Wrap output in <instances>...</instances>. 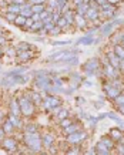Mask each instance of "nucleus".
Masks as SVG:
<instances>
[{
	"label": "nucleus",
	"instance_id": "f257e3e1",
	"mask_svg": "<svg viewBox=\"0 0 124 155\" xmlns=\"http://www.w3.org/2000/svg\"><path fill=\"white\" fill-rule=\"evenodd\" d=\"M20 108H22V114L29 115L33 111V101H30L29 98L24 97L23 100H20Z\"/></svg>",
	"mask_w": 124,
	"mask_h": 155
},
{
	"label": "nucleus",
	"instance_id": "f03ea898",
	"mask_svg": "<svg viewBox=\"0 0 124 155\" xmlns=\"http://www.w3.org/2000/svg\"><path fill=\"white\" fill-rule=\"evenodd\" d=\"M26 137L29 138V139H27V142H29V144L34 148V149H39V148H40V141L37 139V137H36V135L33 137V134H32V132H27V134H26Z\"/></svg>",
	"mask_w": 124,
	"mask_h": 155
},
{
	"label": "nucleus",
	"instance_id": "7ed1b4c3",
	"mask_svg": "<svg viewBox=\"0 0 124 155\" xmlns=\"http://www.w3.org/2000/svg\"><path fill=\"white\" fill-rule=\"evenodd\" d=\"M81 138H86V134L84 132H73V134H70L69 135V142H80V141H83Z\"/></svg>",
	"mask_w": 124,
	"mask_h": 155
},
{
	"label": "nucleus",
	"instance_id": "20e7f679",
	"mask_svg": "<svg viewBox=\"0 0 124 155\" xmlns=\"http://www.w3.org/2000/svg\"><path fill=\"white\" fill-rule=\"evenodd\" d=\"M97 152H98V154H108V152H110V148H108L106 144L98 142V144H97Z\"/></svg>",
	"mask_w": 124,
	"mask_h": 155
},
{
	"label": "nucleus",
	"instance_id": "39448f33",
	"mask_svg": "<svg viewBox=\"0 0 124 155\" xmlns=\"http://www.w3.org/2000/svg\"><path fill=\"white\" fill-rule=\"evenodd\" d=\"M53 142H54V139H53V135H44L43 137V144H44V146L46 148H49V146H51L53 145Z\"/></svg>",
	"mask_w": 124,
	"mask_h": 155
},
{
	"label": "nucleus",
	"instance_id": "423d86ee",
	"mask_svg": "<svg viewBox=\"0 0 124 155\" xmlns=\"http://www.w3.org/2000/svg\"><path fill=\"white\" fill-rule=\"evenodd\" d=\"M3 146L6 149H15L16 148V142H15V139H5L3 141Z\"/></svg>",
	"mask_w": 124,
	"mask_h": 155
},
{
	"label": "nucleus",
	"instance_id": "0eeeda50",
	"mask_svg": "<svg viewBox=\"0 0 124 155\" xmlns=\"http://www.w3.org/2000/svg\"><path fill=\"white\" fill-rule=\"evenodd\" d=\"M110 135L113 137V139H117V141H120L123 138V132L118 131V129H111L110 131Z\"/></svg>",
	"mask_w": 124,
	"mask_h": 155
},
{
	"label": "nucleus",
	"instance_id": "6e6552de",
	"mask_svg": "<svg viewBox=\"0 0 124 155\" xmlns=\"http://www.w3.org/2000/svg\"><path fill=\"white\" fill-rule=\"evenodd\" d=\"M13 127H15V125L12 124V121H10V120H7V121L3 124V129H5V132H6V134L12 132V131H13Z\"/></svg>",
	"mask_w": 124,
	"mask_h": 155
},
{
	"label": "nucleus",
	"instance_id": "1a4fd4ad",
	"mask_svg": "<svg viewBox=\"0 0 124 155\" xmlns=\"http://www.w3.org/2000/svg\"><path fill=\"white\" fill-rule=\"evenodd\" d=\"M9 120H10V121H12V124H13V125H16V127H20V125H22V122H20V120L16 117V114H12V115L9 117Z\"/></svg>",
	"mask_w": 124,
	"mask_h": 155
},
{
	"label": "nucleus",
	"instance_id": "9d476101",
	"mask_svg": "<svg viewBox=\"0 0 124 155\" xmlns=\"http://www.w3.org/2000/svg\"><path fill=\"white\" fill-rule=\"evenodd\" d=\"M30 49V44H27V43H22V44H19L17 46V51L20 53V51H26V50H29Z\"/></svg>",
	"mask_w": 124,
	"mask_h": 155
},
{
	"label": "nucleus",
	"instance_id": "9b49d317",
	"mask_svg": "<svg viewBox=\"0 0 124 155\" xmlns=\"http://www.w3.org/2000/svg\"><path fill=\"white\" fill-rule=\"evenodd\" d=\"M106 91L108 93L110 97H114V98H115V97L118 95V91H117L115 88H107V87H106Z\"/></svg>",
	"mask_w": 124,
	"mask_h": 155
},
{
	"label": "nucleus",
	"instance_id": "f8f14e48",
	"mask_svg": "<svg viewBox=\"0 0 124 155\" xmlns=\"http://www.w3.org/2000/svg\"><path fill=\"white\" fill-rule=\"evenodd\" d=\"M24 22H26V20H24V17H20V16L15 19V23H16V24H17L19 27H22V26H24Z\"/></svg>",
	"mask_w": 124,
	"mask_h": 155
},
{
	"label": "nucleus",
	"instance_id": "ddd939ff",
	"mask_svg": "<svg viewBox=\"0 0 124 155\" xmlns=\"http://www.w3.org/2000/svg\"><path fill=\"white\" fill-rule=\"evenodd\" d=\"M115 54L118 56V58L124 60V50H123L121 47H117V49H115Z\"/></svg>",
	"mask_w": 124,
	"mask_h": 155
},
{
	"label": "nucleus",
	"instance_id": "4468645a",
	"mask_svg": "<svg viewBox=\"0 0 124 155\" xmlns=\"http://www.w3.org/2000/svg\"><path fill=\"white\" fill-rule=\"evenodd\" d=\"M32 57V53H22V54H19V58H23V61H26L27 58H30Z\"/></svg>",
	"mask_w": 124,
	"mask_h": 155
},
{
	"label": "nucleus",
	"instance_id": "2eb2a0df",
	"mask_svg": "<svg viewBox=\"0 0 124 155\" xmlns=\"http://www.w3.org/2000/svg\"><path fill=\"white\" fill-rule=\"evenodd\" d=\"M12 111H13V114H19V112H22V108H19V107H17V102H13Z\"/></svg>",
	"mask_w": 124,
	"mask_h": 155
},
{
	"label": "nucleus",
	"instance_id": "dca6fc26",
	"mask_svg": "<svg viewBox=\"0 0 124 155\" xmlns=\"http://www.w3.org/2000/svg\"><path fill=\"white\" fill-rule=\"evenodd\" d=\"M101 142H103V144H106L110 149L113 148V141H108V138H101Z\"/></svg>",
	"mask_w": 124,
	"mask_h": 155
},
{
	"label": "nucleus",
	"instance_id": "f3484780",
	"mask_svg": "<svg viewBox=\"0 0 124 155\" xmlns=\"http://www.w3.org/2000/svg\"><path fill=\"white\" fill-rule=\"evenodd\" d=\"M77 128H78V127L71 125V127H69V129H66V132H67V134H73V132H76V131H77Z\"/></svg>",
	"mask_w": 124,
	"mask_h": 155
},
{
	"label": "nucleus",
	"instance_id": "a211bd4d",
	"mask_svg": "<svg viewBox=\"0 0 124 155\" xmlns=\"http://www.w3.org/2000/svg\"><path fill=\"white\" fill-rule=\"evenodd\" d=\"M59 26H60V27H64V26H67V20H66V19H61V20H59Z\"/></svg>",
	"mask_w": 124,
	"mask_h": 155
},
{
	"label": "nucleus",
	"instance_id": "6ab92c4d",
	"mask_svg": "<svg viewBox=\"0 0 124 155\" xmlns=\"http://www.w3.org/2000/svg\"><path fill=\"white\" fill-rule=\"evenodd\" d=\"M27 132H36V127L34 125H29L27 127Z\"/></svg>",
	"mask_w": 124,
	"mask_h": 155
},
{
	"label": "nucleus",
	"instance_id": "aec40b11",
	"mask_svg": "<svg viewBox=\"0 0 124 155\" xmlns=\"http://www.w3.org/2000/svg\"><path fill=\"white\" fill-rule=\"evenodd\" d=\"M91 41H93L91 39H83V40H80L78 43H86V44H88V43H91Z\"/></svg>",
	"mask_w": 124,
	"mask_h": 155
},
{
	"label": "nucleus",
	"instance_id": "412c9836",
	"mask_svg": "<svg viewBox=\"0 0 124 155\" xmlns=\"http://www.w3.org/2000/svg\"><path fill=\"white\" fill-rule=\"evenodd\" d=\"M66 115H67V111H63V112H60L59 118H60V120H64V118H66Z\"/></svg>",
	"mask_w": 124,
	"mask_h": 155
},
{
	"label": "nucleus",
	"instance_id": "4be33fe9",
	"mask_svg": "<svg viewBox=\"0 0 124 155\" xmlns=\"http://www.w3.org/2000/svg\"><path fill=\"white\" fill-rule=\"evenodd\" d=\"M34 27H33V30H39L40 27H42V23H36V24H33Z\"/></svg>",
	"mask_w": 124,
	"mask_h": 155
},
{
	"label": "nucleus",
	"instance_id": "5701e85b",
	"mask_svg": "<svg viewBox=\"0 0 124 155\" xmlns=\"http://www.w3.org/2000/svg\"><path fill=\"white\" fill-rule=\"evenodd\" d=\"M61 125H63V127H66V125H70V121H69V120H63V121H61Z\"/></svg>",
	"mask_w": 124,
	"mask_h": 155
},
{
	"label": "nucleus",
	"instance_id": "b1692460",
	"mask_svg": "<svg viewBox=\"0 0 124 155\" xmlns=\"http://www.w3.org/2000/svg\"><path fill=\"white\" fill-rule=\"evenodd\" d=\"M5 43H6V39L0 36V44H5Z\"/></svg>",
	"mask_w": 124,
	"mask_h": 155
},
{
	"label": "nucleus",
	"instance_id": "393cba45",
	"mask_svg": "<svg viewBox=\"0 0 124 155\" xmlns=\"http://www.w3.org/2000/svg\"><path fill=\"white\" fill-rule=\"evenodd\" d=\"M5 134H6V132H5V129H0V138H2Z\"/></svg>",
	"mask_w": 124,
	"mask_h": 155
},
{
	"label": "nucleus",
	"instance_id": "a878e982",
	"mask_svg": "<svg viewBox=\"0 0 124 155\" xmlns=\"http://www.w3.org/2000/svg\"><path fill=\"white\" fill-rule=\"evenodd\" d=\"M118 149H120V154H124V146H118Z\"/></svg>",
	"mask_w": 124,
	"mask_h": 155
},
{
	"label": "nucleus",
	"instance_id": "bb28decb",
	"mask_svg": "<svg viewBox=\"0 0 124 155\" xmlns=\"http://www.w3.org/2000/svg\"><path fill=\"white\" fill-rule=\"evenodd\" d=\"M3 120V112H0V121Z\"/></svg>",
	"mask_w": 124,
	"mask_h": 155
},
{
	"label": "nucleus",
	"instance_id": "cd10ccee",
	"mask_svg": "<svg viewBox=\"0 0 124 155\" xmlns=\"http://www.w3.org/2000/svg\"><path fill=\"white\" fill-rule=\"evenodd\" d=\"M0 36H2V30H0Z\"/></svg>",
	"mask_w": 124,
	"mask_h": 155
},
{
	"label": "nucleus",
	"instance_id": "c85d7f7f",
	"mask_svg": "<svg viewBox=\"0 0 124 155\" xmlns=\"http://www.w3.org/2000/svg\"><path fill=\"white\" fill-rule=\"evenodd\" d=\"M123 44H124V39H123Z\"/></svg>",
	"mask_w": 124,
	"mask_h": 155
},
{
	"label": "nucleus",
	"instance_id": "c756f323",
	"mask_svg": "<svg viewBox=\"0 0 124 155\" xmlns=\"http://www.w3.org/2000/svg\"><path fill=\"white\" fill-rule=\"evenodd\" d=\"M0 56H2V51H0Z\"/></svg>",
	"mask_w": 124,
	"mask_h": 155
}]
</instances>
